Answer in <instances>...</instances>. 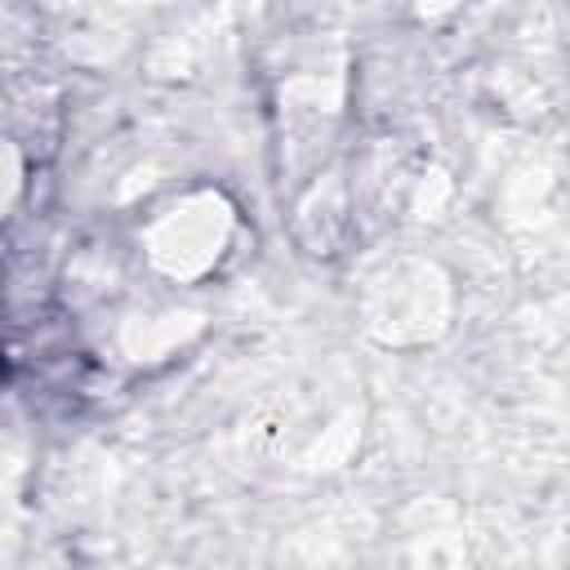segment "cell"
Here are the masks:
<instances>
[{"mask_svg": "<svg viewBox=\"0 0 570 570\" xmlns=\"http://www.w3.org/2000/svg\"><path fill=\"white\" fill-rule=\"evenodd\" d=\"M245 236V214L236 196L218 183H191L156 200L134 227V249L142 267L165 285H205L214 281Z\"/></svg>", "mask_w": 570, "mask_h": 570, "instance_id": "1", "label": "cell"}, {"mask_svg": "<svg viewBox=\"0 0 570 570\" xmlns=\"http://www.w3.org/2000/svg\"><path fill=\"white\" fill-rule=\"evenodd\" d=\"M459 307V289L445 263L428 254H396L379 272H370L361 289V330L392 352H414L450 334Z\"/></svg>", "mask_w": 570, "mask_h": 570, "instance_id": "2", "label": "cell"}, {"mask_svg": "<svg viewBox=\"0 0 570 570\" xmlns=\"http://www.w3.org/2000/svg\"><path fill=\"white\" fill-rule=\"evenodd\" d=\"M361 227L352 178L343 165H321L303 178L289 205V236L307 258H338Z\"/></svg>", "mask_w": 570, "mask_h": 570, "instance_id": "3", "label": "cell"}, {"mask_svg": "<svg viewBox=\"0 0 570 570\" xmlns=\"http://www.w3.org/2000/svg\"><path fill=\"white\" fill-rule=\"evenodd\" d=\"M196 330H200V312H191V307H178V303H169V307H134L116 325V347H120L125 361L147 365V361L174 356L187 343V334H196Z\"/></svg>", "mask_w": 570, "mask_h": 570, "instance_id": "4", "label": "cell"}, {"mask_svg": "<svg viewBox=\"0 0 570 570\" xmlns=\"http://www.w3.org/2000/svg\"><path fill=\"white\" fill-rule=\"evenodd\" d=\"M27 187H31V156L18 138L0 134V227L22 209Z\"/></svg>", "mask_w": 570, "mask_h": 570, "instance_id": "5", "label": "cell"}, {"mask_svg": "<svg viewBox=\"0 0 570 570\" xmlns=\"http://www.w3.org/2000/svg\"><path fill=\"white\" fill-rule=\"evenodd\" d=\"M0 379H4V356H0Z\"/></svg>", "mask_w": 570, "mask_h": 570, "instance_id": "6", "label": "cell"}]
</instances>
